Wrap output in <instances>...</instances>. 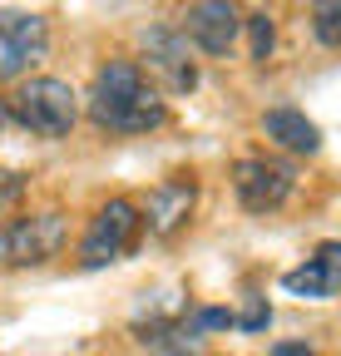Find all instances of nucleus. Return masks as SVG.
I'll return each instance as SVG.
<instances>
[{
    "instance_id": "obj_1",
    "label": "nucleus",
    "mask_w": 341,
    "mask_h": 356,
    "mask_svg": "<svg viewBox=\"0 0 341 356\" xmlns=\"http://www.w3.org/2000/svg\"><path fill=\"white\" fill-rule=\"evenodd\" d=\"M90 119L104 134H153L168 124V99L139 60H109L90 84Z\"/></svg>"
},
{
    "instance_id": "obj_2",
    "label": "nucleus",
    "mask_w": 341,
    "mask_h": 356,
    "mask_svg": "<svg viewBox=\"0 0 341 356\" xmlns=\"http://www.w3.org/2000/svg\"><path fill=\"white\" fill-rule=\"evenodd\" d=\"M6 104H10V119H15L25 134L50 139V144H55V139H69L74 124H79V95H74L65 79H55V74L20 79L15 95H6Z\"/></svg>"
},
{
    "instance_id": "obj_3",
    "label": "nucleus",
    "mask_w": 341,
    "mask_h": 356,
    "mask_svg": "<svg viewBox=\"0 0 341 356\" xmlns=\"http://www.w3.org/2000/svg\"><path fill=\"white\" fill-rule=\"evenodd\" d=\"M65 243H69V218L60 208L15 213L10 222H0V267H6V273L45 267L65 252Z\"/></svg>"
},
{
    "instance_id": "obj_4",
    "label": "nucleus",
    "mask_w": 341,
    "mask_h": 356,
    "mask_svg": "<svg viewBox=\"0 0 341 356\" xmlns=\"http://www.w3.org/2000/svg\"><path fill=\"white\" fill-rule=\"evenodd\" d=\"M139 233H144L139 203H129V198L99 203V213L90 218L84 243H79V267H84V273H99V267H109V262H124L139 248Z\"/></svg>"
},
{
    "instance_id": "obj_5",
    "label": "nucleus",
    "mask_w": 341,
    "mask_h": 356,
    "mask_svg": "<svg viewBox=\"0 0 341 356\" xmlns=\"http://www.w3.org/2000/svg\"><path fill=\"white\" fill-rule=\"evenodd\" d=\"M139 70L163 95H188V89H198V60L188 50V35L174 30V25H149L139 35Z\"/></svg>"
},
{
    "instance_id": "obj_6",
    "label": "nucleus",
    "mask_w": 341,
    "mask_h": 356,
    "mask_svg": "<svg viewBox=\"0 0 341 356\" xmlns=\"http://www.w3.org/2000/svg\"><path fill=\"white\" fill-rule=\"evenodd\" d=\"M292 188H297V173L287 163L267 159V154H252V159L233 163V193H238V203L247 213H258V218L277 213L292 198Z\"/></svg>"
},
{
    "instance_id": "obj_7",
    "label": "nucleus",
    "mask_w": 341,
    "mask_h": 356,
    "mask_svg": "<svg viewBox=\"0 0 341 356\" xmlns=\"http://www.w3.org/2000/svg\"><path fill=\"white\" fill-rule=\"evenodd\" d=\"M50 55V25L30 10H0V79H20Z\"/></svg>"
},
{
    "instance_id": "obj_8",
    "label": "nucleus",
    "mask_w": 341,
    "mask_h": 356,
    "mask_svg": "<svg viewBox=\"0 0 341 356\" xmlns=\"http://www.w3.org/2000/svg\"><path fill=\"white\" fill-rule=\"evenodd\" d=\"M183 35H188V44H198L203 55L218 60L242 35V6L238 0H193L183 10Z\"/></svg>"
},
{
    "instance_id": "obj_9",
    "label": "nucleus",
    "mask_w": 341,
    "mask_h": 356,
    "mask_svg": "<svg viewBox=\"0 0 341 356\" xmlns=\"http://www.w3.org/2000/svg\"><path fill=\"white\" fill-rule=\"evenodd\" d=\"M198 208V184H193V173H174V178H163V184L149 188L144 198V228L153 238H178L188 228V218Z\"/></svg>"
},
{
    "instance_id": "obj_10",
    "label": "nucleus",
    "mask_w": 341,
    "mask_h": 356,
    "mask_svg": "<svg viewBox=\"0 0 341 356\" xmlns=\"http://www.w3.org/2000/svg\"><path fill=\"white\" fill-rule=\"evenodd\" d=\"M282 292L302 297V302H331L341 292V243H317L307 262L282 273Z\"/></svg>"
},
{
    "instance_id": "obj_11",
    "label": "nucleus",
    "mask_w": 341,
    "mask_h": 356,
    "mask_svg": "<svg viewBox=\"0 0 341 356\" xmlns=\"http://www.w3.org/2000/svg\"><path fill=\"white\" fill-rule=\"evenodd\" d=\"M263 134H267L277 149H287V154H317L322 149V129L302 109H287V104L263 114Z\"/></svg>"
},
{
    "instance_id": "obj_12",
    "label": "nucleus",
    "mask_w": 341,
    "mask_h": 356,
    "mask_svg": "<svg viewBox=\"0 0 341 356\" xmlns=\"http://www.w3.org/2000/svg\"><path fill=\"white\" fill-rule=\"evenodd\" d=\"M242 30H247V50H252V60L267 65L272 50H277V25H272V15H267V10H252V15H242Z\"/></svg>"
},
{
    "instance_id": "obj_13",
    "label": "nucleus",
    "mask_w": 341,
    "mask_h": 356,
    "mask_svg": "<svg viewBox=\"0 0 341 356\" xmlns=\"http://www.w3.org/2000/svg\"><path fill=\"white\" fill-rule=\"evenodd\" d=\"M307 15H312L317 44H326V50H341V0H312Z\"/></svg>"
},
{
    "instance_id": "obj_14",
    "label": "nucleus",
    "mask_w": 341,
    "mask_h": 356,
    "mask_svg": "<svg viewBox=\"0 0 341 356\" xmlns=\"http://www.w3.org/2000/svg\"><path fill=\"white\" fill-rule=\"evenodd\" d=\"M267 322H272V307H267V297H247L242 317H238V332H267Z\"/></svg>"
},
{
    "instance_id": "obj_15",
    "label": "nucleus",
    "mask_w": 341,
    "mask_h": 356,
    "mask_svg": "<svg viewBox=\"0 0 341 356\" xmlns=\"http://www.w3.org/2000/svg\"><path fill=\"white\" fill-rule=\"evenodd\" d=\"M272 356H317V351H312L307 341H277V346H272Z\"/></svg>"
},
{
    "instance_id": "obj_16",
    "label": "nucleus",
    "mask_w": 341,
    "mask_h": 356,
    "mask_svg": "<svg viewBox=\"0 0 341 356\" xmlns=\"http://www.w3.org/2000/svg\"><path fill=\"white\" fill-rule=\"evenodd\" d=\"M6 124H10V104L0 99V134H6Z\"/></svg>"
}]
</instances>
